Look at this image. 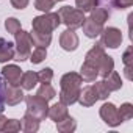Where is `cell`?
<instances>
[{"label": "cell", "mask_w": 133, "mask_h": 133, "mask_svg": "<svg viewBox=\"0 0 133 133\" xmlns=\"http://www.w3.org/2000/svg\"><path fill=\"white\" fill-rule=\"evenodd\" d=\"M61 24V19L58 16V13H44L41 16L33 17L31 27L35 31L38 33H45V35H52L53 30H56Z\"/></svg>", "instance_id": "7a4b0ae2"}, {"label": "cell", "mask_w": 133, "mask_h": 133, "mask_svg": "<svg viewBox=\"0 0 133 133\" xmlns=\"http://www.w3.org/2000/svg\"><path fill=\"white\" fill-rule=\"evenodd\" d=\"M117 113H119L122 121H130L133 117V105L125 102V103L121 105V108H117Z\"/></svg>", "instance_id": "484cf974"}, {"label": "cell", "mask_w": 133, "mask_h": 133, "mask_svg": "<svg viewBox=\"0 0 133 133\" xmlns=\"http://www.w3.org/2000/svg\"><path fill=\"white\" fill-rule=\"evenodd\" d=\"M97 100H99V96H97V92H96L92 85H88L83 89H80V96H78L77 102L82 107H92Z\"/></svg>", "instance_id": "8fae6325"}, {"label": "cell", "mask_w": 133, "mask_h": 133, "mask_svg": "<svg viewBox=\"0 0 133 133\" xmlns=\"http://www.w3.org/2000/svg\"><path fill=\"white\" fill-rule=\"evenodd\" d=\"M5 80L0 75V113H3L5 110Z\"/></svg>", "instance_id": "836d02e7"}, {"label": "cell", "mask_w": 133, "mask_h": 133, "mask_svg": "<svg viewBox=\"0 0 133 133\" xmlns=\"http://www.w3.org/2000/svg\"><path fill=\"white\" fill-rule=\"evenodd\" d=\"M111 5L117 10H125L133 5V0H111Z\"/></svg>", "instance_id": "d6a6232c"}, {"label": "cell", "mask_w": 133, "mask_h": 133, "mask_svg": "<svg viewBox=\"0 0 133 133\" xmlns=\"http://www.w3.org/2000/svg\"><path fill=\"white\" fill-rule=\"evenodd\" d=\"M100 36H102V45L108 49H117L122 42V31L116 27L103 28Z\"/></svg>", "instance_id": "52a82bcc"}, {"label": "cell", "mask_w": 133, "mask_h": 133, "mask_svg": "<svg viewBox=\"0 0 133 133\" xmlns=\"http://www.w3.org/2000/svg\"><path fill=\"white\" fill-rule=\"evenodd\" d=\"M78 44H80V39H78L75 30L68 28V30H64L59 35V45L66 52H74V50H77L78 49Z\"/></svg>", "instance_id": "ba28073f"}, {"label": "cell", "mask_w": 133, "mask_h": 133, "mask_svg": "<svg viewBox=\"0 0 133 133\" xmlns=\"http://www.w3.org/2000/svg\"><path fill=\"white\" fill-rule=\"evenodd\" d=\"M16 47L13 42L6 41L5 38H0V63H8L14 59Z\"/></svg>", "instance_id": "4fadbf2b"}, {"label": "cell", "mask_w": 133, "mask_h": 133, "mask_svg": "<svg viewBox=\"0 0 133 133\" xmlns=\"http://www.w3.org/2000/svg\"><path fill=\"white\" fill-rule=\"evenodd\" d=\"M89 13H91L89 17H91L94 22L100 24V25H103V24L108 21V17H110L108 10H107V8H102V6H96V8H92Z\"/></svg>", "instance_id": "7402d4cb"}, {"label": "cell", "mask_w": 133, "mask_h": 133, "mask_svg": "<svg viewBox=\"0 0 133 133\" xmlns=\"http://www.w3.org/2000/svg\"><path fill=\"white\" fill-rule=\"evenodd\" d=\"M68 114H69V111H68V105H64L63 102H56V103H53L52 107H49L47 117H50V119L56 124V122H59L61 119H64Z\"/></svg>", "instance_id": "7c38bea8"}, {"label": "cell", "mask_w": 133, "mask_h": 133, "mask_svg": "<svg viewBox=\"0 0 133 133\" xmlns=\"http://www.w3.org/2000/svg\"><path fill=\"white\" fill-rule=\"evenodd\" d=\"M103 83L107 85V88L110 91H119L122 88V78L121 75L116 72V71H111L105 78H103Z\"/></svg>", "instance_id": "ac0fdd59"}, {"label": "cell", "mask_w": 133, "mask_h": 133, "mask_svg": "<svg viewBox=\"0 0 133 133\" xmlns=\"http://www.w3.org/2000/svg\"><path fill=\"white\" fill-rule=\"evenodd\" d=\"M36 96H39V97H42V99H45V100H52V99H55L56 91L53 89V86H52L50 83H42V85L39 86Z\"/></svg>", "instance_id": "603a6c76"}, {"label": "cell", "mask_w": 133, "mask_h": 133, "mask_svg": "<svg viewBox=\"0 0 133 133\" xmlns=\"http://www.w3.org/2000/svg\"><path fill=\"white\" fill-rule=\"evenodd\" d=\"M99 114H100L102 121H103L107 125H110V127H117V125H121V124L124 122V121L121 119L119 113H117V107H116L114 103H111V102H105V103L100 107Z\"/></svg>", "instance_id": "8992f818"}, {"label": "cell", "mask_w": 133, "mask_h": 133, "mask_svg": "<svg viewBox=\"0 0 133 133\" xmlns=\"http://www.w3.org/2000/svg\"><path fill=\"white\" fill-rule=\"evenodd\" d=\"M2 77L8 85L13 86H21V77H22V69L16 64H8L2 69Z\"/></svg>", "instance_id": "9c48e42d"}, {"label": "cell", "mask_w": 133, "mask_h": 133, "mask_svg": "<svg viewBox=\"0 0 133 133\" xmlns=\"http://www.w3.org/2000/svg\"><path fill=\"white\" fill-rule=\"evenodd\" d=\"M82 83L83 78L80 74L77 72H68L64 74L59 80V102H63L64 105H72L78 100L80 96V89H82Z\"/></svg>", "instance_id": "6da1fadb"}, {"label": "cell", "mask_w": 133, "mask_h": 133, "mask_svg": "<svg viewBox=\"0 0 133 133\" xmlns=\"http://www.w3.org/2000/svg\"><path fill=\"white\" fill-rule=\"evenodd\" d=\"M80 75H82L83 82L92 83V82H96V78L99 77V71H97V68H96L94 64H91V63L85 61V63L82 64V69H80Z\"/></svg>", "instance_id": "9a60e30c"}, {"label": "cell", "mask_w": 133, "mask_h": 133, "mask_svg": "<svg viewBox=\"0 0 133 133\" xmlns=\"http://www.w3.org/2000/svg\"><path fill=\"white\" fill-rule=\"evenodd\" d=\"M56 128H58V131H61V133H72V131H75V128H77V121L68 114L64 119H61L59 122H56Z\"/></svg>", "instance_id": "44dd1931"}, {"label": "cell", "mask_w": 133, "mask_h": 133, "mask_svg": "<svg viewBox=\"0 0 133 133\" xmlns=\"http://www.w3.org/2000/svg\"><path fill=\"white\" fill-rule=\"evenodd\" d=\"M27 102V113L36 117L38 121H44L49 113V100L39 96H27L24 97Z\"/></svg>", "instance_id": "5b68a950"}, {"label": "cell", "mask_w": 133, "mask_h": 133, "mask_svg": "<svg viewBox=\"0 0 133 133\" xmlns=\"http://www.w3.org/2000/svg\"><path fill=\"white\" fill-rule=\"evenodd\" d=\"M99 2H103V3H110L111 5V0H99Z\"/></svg>", "instance_id": "8d00e7d4"}, {"label": "cell", "mask_w": 133, "mask_h": 133, "mask_svg": "<svg viewBox=\"0 0 133 133\" xmlns=\"http://www.w3.org/2000/svg\"><path fill=\"white\" fill-rule=\"evenodd\" d=\"M55 2H56V0H35V8L38 11L49 13L55 6Z\"/></svg>", "instance_id": "f1b7e54d"}, {"label": "cell", "mask_w": 133, "mask_h": 133, "mask_svg": "<svg viewBox=\"0 0 133 133\" xmlns=\"http://www.w3.org/2000/svg\"><path fill=\"white\" fill-rule=\"evenodd\" d=\"M28 2H30V0H11V5L16 10H24V8H27Z\"/></svg>", "instance_id": "e575fe53"}, {"label": "cell", "mask_w": 133, "mask_h": 133, "mask_svg": "<svg viewBox=\"0 0 133 133\" xmlns=\"http://www.w3.org/2000/svg\"><path fill=\"white\" fill-rule=\"evenodd\" d=\"M31 38L28 31H24L22 28L14 35V47H16V53H14V59L17 61H25L30 53H31Z\"/></svg>", "instance_id": "277c9868"}, {"label": "cell", "mask_w": 133, "mask_h": 133, "mask_svg": "<svg viewBox=\"0 0 133 133\" xmlns=\"http://www.w3.org/2000/svg\"><path fill=\"white\" fill-rule=\"evenodd\" d=\"M58 16L61 19V22L71 28V30H77L82 27L83 21H85V13L78 8H72V6H63L58 10Z\"/></svg>", "instance_id": "3957f363"}, {"label": "cell", "mask_w": 133, "mask_h": 133, "mask_svg": "<svg viewBox=\"0 0 133 133\" xmlns=\"http://www.w3.org/2000/svg\"><path fill=\"white\" fill-rule=\"evenodd\" d=\"M82 28H83V33H85L88 38L96 39L97 36H100V33H102V30H103V25L94 22L91 17H88V19L85 17V21H83V24H82Z\"/></svg>", "instance_id": "5bb4252c"}, {"label": "cell", "mask_w": 133, "mask_h": 133, "mask_svg": "<svg viewBox=\"0 0 133 133\" xmlns=\"http://www.w3.org/2000/svg\"><path fill=\"white\" fill-rule=\"evenodd\" d=\"M30 38H31L33 45H36V47H45L47 49V45H50V42H52V35L38 33L35 30L30 31Z\"/></svg>", "instance_id": "d6986e66"}, {"label": "cell", "mask_w": 133, "mask_h": 133, "mask_svg": "<svg viewBox=\"0 0 133 133\" xmlns=\"http://www.w3.org/2000/svg\"><path fill=\"white\" fill-rule=\"evenodd\" d=\"M94 89H96V92H97V96H99V100H105V99H108L110 97V89L107 88V85L103 83V80L102 82H96L94 85Z\"/></svg>", "instance_id": "83f0119b"}, {"label": "cell", "mask_w": 133, "mask_h": 133, "mask_svg": "<svg viewBox=\"0 0 133 133\" xmlns=\"http://www.w3.org/2000/svg\"><path fill=\"white\" fill-rule=\"evenodd\" d=\"M21 130H22V121L17 119H6L2 128V131H8V133H16Z\"/></svg>", "instance_id": "d4e9b609"}, {"label": "cell", "mask_w": 133, "mask_h": 133, "mask_svg": "<svg viewBox=\"0 0 133 133\" xmlns=\"http://www.w3.org/2000/svg\"><path fill=\"white\" fill-rule=\"evenodd\" d=\"M38 83H39V80H38V72L28 71V72H24L22 77H21V88L25 89V91H31Z\"/></svg>", "instance_id": "2e32d148"}, {"label": "cell", "mask_w": 133, "mask_h": 133, "mask_svg": "<svg viewBox=\"0 0 133 133\" xmlns=\"http://www.w3.org/2000/svg\"><path fill=\"white\" fill-rule=\"evenodd\" d=\"M5 28H6V31H8V33L16 35L22 27H21V22H19L16 17H8V19L5 21Z\"/></svg>", "instance_id": "f546056e"}, {"label": "cell", "mask_w": 133, "mask_h": 133, "mask_svg": "<svg viewBox=\"0 0 133 133\" xmlns=\"http://www.w3.org/2000/svg\"><path fill=\"white\" fill-rule=\"evenodd\" d=\"M39 124H41V121H38L31 114L25 113L24 114V119H22V130L27 131V133H35V131L39 130Z\"/></svg>", "instance_id": "ffe728a7"}, {"label": "cell", "mask_w": 133, "mask_h": 133, "mask_svg": "<svg viewBox=\"0 0 133 133\" xmlns=\"http://www.w3.org/2000/svg\"><path fill=\"white\" fill-rule=\"evenodd\" d=\"M5 121H6V117L0 113V131H2V128H3V124H5Z\"/></svg>", "instance_id": "d590c367"}, {"label": "cell", "mask_w": 133, "mask_h": 133, "mask_svg": "<svg viewBox=\"0 0 133 133\" xmlns=\"http://www.w3.org/2000/svg\"><path fill=\"white\" fill-rule=\"evenodd\" d=\"M56 2H63V0H56Z\"/></svg>", "instance_id": "74e56055"}, {"label": "cell", "mask_w": 133, "mask_h": 133, "mask_svg": "<svg viewBox=\"0 0 133 133\" xmlns=\"http://www.w3.org/2000/svg\"><path fill=\"white\" fill-rule=\"evenodd\" d=\"M97 69H99V75H100L102 78H105L111 71H114V59H113L110 55L105 53V55L102 56L99 66H97Z\"/></svg>", "instance_id": "e0dca14e"}, {"label": "cell", "mask_w": 133, "mask_h": 133, "mask_svg": "<svg viewBox=\"0 0 133 133\" xmlns=\"http://www.w3.org/2000/svg\"><path fill=\"white\" fill-rule=\"evenodd\" d=\"M30 61L33 63V64H39V63H42L45 58H47V49L45 47H36L31 53H30Z\"/></svg>", "instance_id": "cb8c5ba5"}, {"label": "cell", "mask_w": 133, "mask_h": 133, "mask_svg": "<svg viewBox=\"0 0 133 133\" xmlns=\"http://www.w3.org/2000/svg\"><path fill=\"white\" fill-rule=\"evenodd\" d=\"M133 49H131V45L124 52V55H122V63H124V66L125 68H131L133 66Z\"/></svg>", "instance_id": "1f68e13d"}, {"label": "cell", "mask_w": 133, "mask_h": 133, "mask_svg": "<svg viewBox=\"0 0 133 133\" xmlns=\"http://www.w3.org/2000/svg\"><path fill=\"white\" fill-rule=\"evenodd\" d=\"M99 0H75V6L82 10L83 13H89L92 8H96Z\"/></svg>", "instance_id": "4316f807"}, {"label": "cell", "mask_w": 133, "mask_h": 133, "mask_svg": "<svg viewBox=\"0 0 133 133\" xmlns=\"http://www.w3.org/2000/svg\"><path fill=\"white\" fill-rule=\"evenodd\" d=\"M24 91L21 86H13L5 83V103H8L10 107H14L17 103H21L24 100Z\"/></svg>", "instance_id": "30bf717a"}, {"label": "cell", "mask_w": 133, "mask_h": 133, "mask_svg": "<svg viewBox=\"0 0 133 133\" xmlns=\"http://www.w3.org/2000/svg\"><path fill=\"white\" fill-rule=\"evenodd\" d=\"M52 78H53V71H52L50 68H45V69H42L41 72H38V80H39V83H50Z\"/></svg>", "instance_id": "4dcf8cb0"}]
</instances>
